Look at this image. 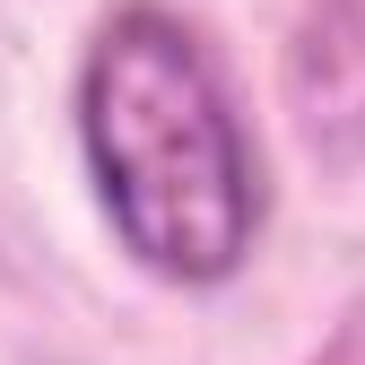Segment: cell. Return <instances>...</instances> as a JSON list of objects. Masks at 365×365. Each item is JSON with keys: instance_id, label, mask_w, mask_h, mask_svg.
I'll use <instances>...</instances> for the list:
<instances>
[{"instance_id": "6da1fadb", "label": "cell", "mask_w": 365, "mask_h": 365, "mask_svg": "<svg viewBox=\"0 0 365 365\" xmlns=\"http://www.w3.org/2000/svg\"><path fill=\"white\" fill-rule=\"evenodd\" d=\"M78 148L122 252L165 287L235 279L261 235V165L217 61L157 0L96 26L78 70Z\"/></svg>"}]
</instances>
